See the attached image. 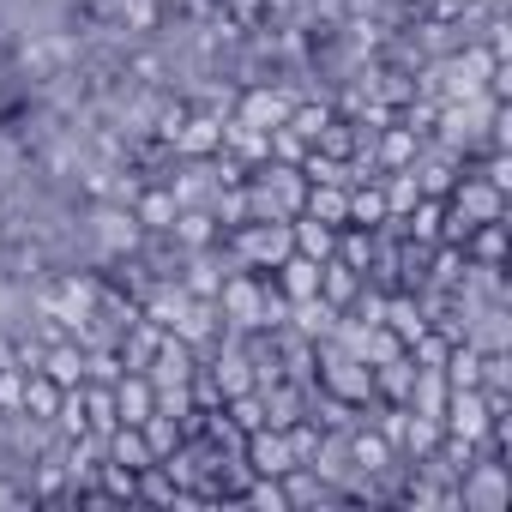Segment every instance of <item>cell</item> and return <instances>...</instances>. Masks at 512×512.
I'll use <instances>...</instances> for the list:
<instances>
[{
    "label": "cell",
    "mask_w": 512,
    "mask_h": 512,
    "mask_svg": "<svg viewBox=\"0 0 512 512\" xmlns=\"http://www.w3.org/2000/svg\"><path fill=\"white\" fill-rule=\"evenodd\" d=\"M223 247H229V260L241 272H272L296 253V235H290L284 217H247V223L223 229Z\"/></svg>",
    "instance_id": "cell-1"
},
{
    "label": "cell",
    "mask_w": 512,
    "mask_h": 512,
    "mask_svg": "<svg viewBox=\"0 0 512 512\" xmlns=\"http://www.w3.org/2000/svg\"><path fill=\"white\" fill-rule=\"evenodd\" d=\"M302 199H308V175L296 169V163H253L247 169V211L253 217H296L302 211Z\"/></svg>",
    "instance_id": "cell-2"
},
{
    "label": "cell",
    "mask_w": 512,
    "mask_h": 512,
    "mask_svg": "<svg viewBox=\"0 0 512 512\" xmlns=\"http://www.w3.org/2000/svg\"><path fill=\"white\" fill-rule=\"evenodd\" d=\"M85 241H91V253H97V260L109 266V260H121V253H139L145 229H139L133 205H115V199H91V205H85Z\"/></svg>",
    "instance_id": "cell-3"
},
{
    "label": "cell",
    "mask_w": 512,
    "mask_h": 512,
    "mask_svg": "<svg viewBox=\"0 0 512 512\" xmlns=\"http://www.w3.org/2000/svg\"><path fill=\"white\" fill-rule=\"evenodd\" d=\"M452 494H458V506H482V512L506 506V464H500V452H488V446H482V452L458 470Z\"/></svg>",
    "instance_id": "cell-4"
},
{
    "label": "cell",
    "mask_w": 512,
    "mask_h": 512,
    "mask_svg": "<svg viewBox=\"0 0 512 512\" xmlns=\"http://www.w3.org/2000/svg\"><path fill=\"white\" fill-rule=\"evenodd\" d=\"M290 109H296V91H290V85H241V97H235V109H229V115L266 133V127H278Z\"/></svg>",
    "instance_id": "cell-5"
},
{
    "label": "cell",
    "mask_w": 512,
    "mask_h": 512,
    "mask_svg": "<svg viewBox=\"0 0 512 512\" xmlns=\"http://www.w3.org/2000/svg\"><path fill=\"white\" fill-rule=\"evenodd\" d=\"M241 458H247L253 476H284V470H296V452H290V434L284 428H253L247 446H241Z\"/></svg>",
    "instance_id": "cell-6"
},
{
    "label": "cell",
    "mask_w": 512,
    "mask_h": 512,
    "mask_svg": "<svg viewBox=\"0 0 512 512\" xmlns=\"http://www.w3.org/2000/svg\"><path fill=\"white\" fill-rule=\"evenodd\" d=\"M217 145H223V115L187 103V115H181V127H175V139H169V151H175V157H211Z\"/></svg>",
    "instance_id": "cell-7"
},
{
    "label": "cell",
    "mask_w": 512,
    "mask_h": 512,
    "mask_svg": "<svg viewBox=\"0 0 512 512\" xmlns=\"http://www.w3.org/2000/svg\"><path fill=\"white\" fill-rule=\"evenodd\" d=\"M175 193L163 187V181H145L139 193H133V217H139V229L145 235H169V223H175Z\"/></svg>",
    "instance_id": "cell-8"
},
{
    "label": "cell",
    "mask_w": 512,
    "mask_h": 512,
    "mask_svg": "<svg viewBox=\"0 0 512 512\" xmlns=\"http://www.w3.org/2000/svg\"><path fill=\"white\" fill-rule=\"evenodd\" d=\"M266 278L278 284V296H284V302L320 296V260H308V253H290V260H284V266H272Z\"/></svg>",
    "instance_id": "cell-9"
},
{
    "label": "cell",
    "mask_w": 512,
    "mask_h": 512,
    "mask_svg": "<svg viewBox=\"0 0 512 512\" xmlns=\"http://www.w3.org/2000/svg\"><path fill=\"white\" fill-rule=\"evenodd\" d=\"M151 410H157V392H151V380H145L139 368H127V374L115 380V416H121L127 428H139Z\"/></svg>",
    "instance_id": "cell-10"
},
{
    "label": "cell",
    "mask_w": 512,
    "mask_h": 512,
    "mask_svg": "<svg viewBox=\"0 0 512 512\" xmlns=\"http://www.w3.org/2000/svg\"><path fill=\"white\" fill-rule=\"evenodd\" d=\"M217 235H223V229H217V217H211L205 205H181V211H175V223H169V241H175V247H187V253H193V247H211Z\"/></svg>",
    "instance_id": "cell-11"
},
{
    "label": "cell",
    "mask_w": 512,
    "mask_h": 512,
    "mask_svg": "<svg viewBox=\"0 0 512 512\" xmlns=\"http://www.w3.org/2000/svg\"><path fill=\"white\" fill-rule=\"evenodd\" d=\"M37 374H43V380H55V386L67 392V386H79V380H85V350H79L73 338H61V344H49V350H43Z\"/></svg>",
    "instance_id": "cell-12"
},
{
    "label": "cell",
    "mask_w": 512,
    "mask_h": 512,
    "mask_svg": "<svg viewBox=\"0 0 512 512\" xmlns=\"http://www.w3.org/2000/svg\"><path fill=\"white\" fill-rule=\"evenodd\" d=\"M302 211L320 217V223H332V229H344V223H350V187H320V181H308Z\"/></svg>",
    "instance_id": "cell-13"
},
{
    "label": "cell",
    "mask_w": 512,
    "mask_h": 512,
    "mask_svg": "<svg viewBox=\"0 0 512 512\" xmlns=\"http://www.w3.org/2000/svg\"><path fill=\"white\" fill-rule=\"evenodd\" d=\"M109 464H121V470H133V476H139V470H145V464H157V458H151V446H145V434H139V428L115 422V428H109Z\"/></svg>",
    "instance_id": "cell-14"
},
{
    "label": "cell",
    "mask_w": 512,
    "mask_h": 512,
    "mask_svg": "<svg viewBox=\"0 0 512 512\" xmlns=\"http://www.w3.org/2000/svg\"><path fill=\"white\" fill-rule=\"evenodd\" d=\"M362 290V272H350L344 260H320V296L326 302H338V308H350V296Z\"/></svg>",
    "instance_id": "cell-15"
},
{
    "label": "cell",
    "mask_w": 512,
    "mask_h": 512,
    "mask_svg": "<svg viewBox=\"0 0 512 512\" xmlns=\"http://www.w3.org/2000/svg\"><path fill=\"white\" fill-rule=\"evenodd\" d=\"M139 434H145V446H151V458H157V464L187 440V434H181V422H175V416H163V410H151V416L139 422Z\"/></svg>",
    "instance_id": "cell-16"
},
{
    "label": "cell",
    "mask_w": 512,
    "mask_h": 512,
    "mask_svg": "<svg viewBox=\"0 0 512 512\" xmlns=\"http://www.w3.org/2000/svg\"><path fill=\"white\" fill-rule=\"evenodd\" d=\"M25 368L19 362H7V368H0V410H25Z\"/></svg>",
    "instance_id": "cell-17"
}]
</instances>
